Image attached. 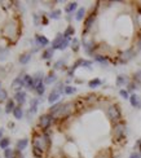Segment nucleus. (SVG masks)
<instances>
[{
    "mask_svg": "<svg viewBox=\"0 0 141 158\" xmlns=\"http://www.w3.org/2000/svg\"><path fill=\"white\" fill-rule=\"evenodd\" d=\"M74 110H75V104L74 103H66L61 106V109H60L56 114H53V117L55 118H66V117H69Z\"/></svg>",
    "mask_w": 141,
    "mask_h": 158,
    "instance_id": "nucleus-1",
    "label": "nucleus"
},
{
    "mask_svg": "<svg viewBox=\"0 0 141 158\" xmlns=\"http://www.w3.org/2000/svg\"><path fill=\"white\" fill-rule=\"evenodd\" d=\"M107 117L110 121L113 122H118L121 119V110L116 105H112L107 108Z\"/></svg>",
    "mask_w": 141,
    "mask_h": 158,
    "instance_id": "nucleus-2",
    "label": "nucleus"
},
{
    "mask_svg": "<svg viewBox=\"0 0 141 158\" xmlns=\"http://www.w3.org/2000/svg\"><path fill=\"white\" fill-rule=\"evenodd\" d=\"M64 92V89H62V84H58V87H56L55 89H53L52 92L49 93V97H48V101H49L51 104L56 103L57 100L61 97V93Z\"/></svg>",
    "mask_w": 141,
    "mask_h": 158,
    "instance_id": "nucleus-3",
    "label": "nucleus"
},
{
    "mask_svg": "<svg viewBox=\"0 0 141 158\" xmlns=\"http://www.w3.org/2000/svg\"><path fill=\"white\" fill-rule=\"evenodd\" d=\"M52 121H53V117L51 114H44L40 117V122H39V124H40V127L43 130H47L48 127L52 124Z\"/></svg>",
    "mask_w": 141,
    "mask_h": 158,
    "instance_id": "nucleus-4",
    "label": "nucleus"
},
{
    "mask_svg": "<svg viewBox=\"0 0 141 158\" xmlns=\"http://www.w3.org/2000/svg\"><path fill=\"white\" fill-rule=\"evenodd\" d=\"M124 131H126L124 123H118V124H115V127H114V135H115L116 139H119V138H122L123 136Z\"/></svg>",
    "mask_w": 141,
    "mask_h": 158,
    "instance_id": "nucleus-5",
    "label": "nucleus"
},
{
    "mask_svg": "<svg viewBox=\"0 0 141 158\" xmlns=\"http://www.w3.org/2000/svg\"><path fill=\"white\" fill-rule=\"evenodd\" d=\"M46 140H44L43 138H35V140H34V148H39V149H41V150H44L47 147H46Z\"/></svg>",
    "mask_w": 141,
    "mask_h": 158,
    "instance_id": "nucleus-6",
    "label": "nucleus"
},
{
    "mask_svg": "<svg viewBox=\"0 0 141 158\" xmlns=\"http://www.w3.org/2000/svg\"><path fill=\"white\" fill-rule=\"evenodd\" d=\"M64 39H65V37L62 34H58L57 35V38L55 40H53V43H52V48L53 49H60V47H61V44H62V41H64Z\"/></svg>",
    "mask_w": 141,
    "mask_h": 158,
    "instance_id": "nucleus-7",
    "label": "nucleus"
},
{
    "mask_svg": "<svg viewBox=\"0 0 141 158\" xmlns=\"http://www.w3.org/2000/svg\"><path fill=\"white\" fill-rule=\"evenodd\" d=\"M95 20H96V14H95V13L89 14V16L87 17V20H86V22H84V27H86V30H89V29L92 27V25H93Z\"/></svg>",
    "mask_w": 141,
    "mask_h": 158,
    "instance_id": "nucleus-8",
    "label": "nucleus"
},
{
    "mask_svg": "<svg viewBox=\"0 0 141 158\" xmlns=\"http://www.w3.org/2000/svg\"><path fill=\"white\" fill-rule=\"evenodd\" d=\"M22 87H23V83H22V79L17 78V79H14V80H13V82H12V89H14V91L20 92V89H22Z\"/></svg>",
    "mask_w": 141,
    "mask_h": 158,
    "instance_id": "nucleus-9",
    "label": "nucleus"
},
{
    "mask_svg": "<svg viewBox=\"0 0 141 158\" xmlns=\"http://www.w3.org/2000/svg\"><path fill=\"white\" fill-rule=\"evenodd\" d=\"M130 101H131V105L133 108H140L141 106V103H140V97L137 95H131L130 96Z\"/></svg>",
    "mask_w": 141,
    "mask_h": 158,
    "instance_id": "nucleus-10",
    "label": "nucleus"
},
{
    "mask_svg": "<svg viewBox=\"0 0 141 158\" xmlns=\"http://www.w3.org/2000/svg\"><path fill=\"white\" fill-rule=\"evenodd\" d=\"M133 56H135V52L132 49H127L124 53L122 55V61H128V60H131V58H133Z\"/></svg>",
    "mask_w": 141,
    "mask_h": 158,
    "instance_id": "nucleus-11",
    "label": "nucleus"
},
{
    "mask_svg": "<svg viewBox=\"0 0 141 158\" xmlns=\"http://www.w3.org/2000/svg\"><path fill=\"white\" fill-rule=\"evenodd\" d=\"M22 83H23V87H27L31 88L32 87V78L30 75H25L22 78Z\"/></svg>",
    "mask_w": 141,
    "mask_h": 158,
    "instance_id": "nucleus-12",
    "label": "nucleus"
},
{
    "mask_svg": "<svg viewBox=\"0 0 141 158\" xmlns=\"http://www.w3.org/2000/svg\"><path fill=\"white\" fill-rule=\"evenodd\" d=\"M14 99L17 100V103H20V104H23L26 101V93L25 92H17L16 93V97Z\"/></svg>",
    "mask_w": 141,
    "mask_h": 158,
    "instance_id": "nucleus-13",
    "label": "nucleus"
},
{
    "mask_svg": "<svg viewBox=\"0 0 141 158\" xmlns=\"http://www.w3.org/2000/svg\"><path fill=\"white\" fill-rule=\"evenodd\" d=\"M127 83H128L127 77L118 75V78H116V86H124V84H127Z\"/></svg>",
    "mask_w": 141,
    "mask_h": 158,
    "instance_id": "nucleus-14",
    "label": "nucleus"
},
{
    "mask_svg": "<svg viewBox=\"0 0 141 158\" xmlns=\"http://www.w3.org/2000/svg\"><path fill=\"white\" fill-rule=\"evenodd\" d=\"M30 58H31V53H23L20 57V62L21 64H27L30 61Z\"/></svg>",
    "mask_w": 141,
    "mask_h": 158,
    "instance_id": "nucleus-15",
    "label": "nucleus"
},
{
    "mask_svg": "<svg viewBox=\"0 0 141 158\" xmlns=\"http://www.w3.org/2000/svg\"><path fill=\"white\" fill-rule=\"evenodd\" d=\"M76 7H78V4L75 1H73V3H69L67 5H66V8H65V11L67 12V13H70V12H73V11H75L76 9Z\"/></svg>",
    "mask_w": 141,
    "mask_h": 158,
    "instance_id": "nucleus-16",
    "label": "nucleus"
},
{
    "mask_svg": "<svg viewBox=\"0 0 141 158\" xmlns=\"http://www.w3.org/2000/svg\"><path fill=\"white\" fill-rule=\"evenodd\" d=\"M56 79H57V77H56V75H55V74H53V73H51L49 75H48L47 78L44 79V83H46V84H51V83H53V82H55Z\"/></svg>",
    "mask_w": 141,
    "mask_h": 158,
    "instance_id": "nucleus-17",
    "label": "nucleus"
},
{
    "mask_svg": "<svg viewBox=\"0 0 141 158\" xmlns=\"http://www.w3.org/2000/svg\"><path fill=\"white\" fill-rule=\"evenodd\" d=\"M84 14H86V9H84V8H80V9H78V12H76L75 18L78 21H82L83 17H84Z\"/></svg>",
    "mask_w": 141,
    "mask_h": 158,
    "instance_id": "nucleus-18",
    "label": "nucleus"
},
{
    "mask_svg": "<svg viewBox=\"0 0 141 158\" xmlns=\"http://www.w3.org/2000/svg\"><path fill=\"white\" fill-rule=\"evenodd\" d=\"M101 84V79H98V78H96V79H92L91 82L88 83V86L91 88H96V87H98V86Z\"/></svg>",
    "mask_w": 141,
    "mask_h": 158,
    "instance_id": "nucleus-19",
    "label": "nucleus"
},
{
    "mask_svg": "<svg viewBox=\"0 0 141 158\" xmlns=\"http://www.w3.org/2000/svg\"><path fill=\"white\" fill-rule=\"evenodd\" d=\"M61 106H62V104L61 103H58V104H56V105H52V108L49 109V112H51V115H53V114H56L57 112H58L60 109H61Z\"/></svg>",
    "mask_w": 141,
    "mask_h": 158,
    "instance_id": "nucleus-20",
    "label": "nucleus"
},
{
    "mask_svg": "<svg viewBox=\"0 0 141 158\" xmlns=\"http://www.w3.org/2000/svg\"><path fill=\"white\" fill-rule=\"evenodd\" d=\"M9 56V51L7 48H0V60H5Z\"/></svg>",
    "mask_w": 141,
    "mask_h": 158,
    "instance_id": "nucleus-21",
    "label": "nucleus"
},
{
    "mask_svg": "<svg viewBox=\"0 0 141 158\" xmlns=\"http://www.w3.org/2000/svg\"><path fill=\"white\" fill-rule=\"evenodd\" d=\"M95 60H96L97 62H101L102 65H107V60H106V57H105V56L96 55V56H95Z\"/></svg>",
    "mask_w": 141,
    "mask_h": 158,
    "instance_id": "nucleus-22",
    "label": "nucleus"
},
{
    "mask_svg": "<svg viewBox=\"0 0 141 158\" xmlns=\"http://www.w3.org/2000/svg\"><path fill=\"white\" fill-rule=\"evenodd\" d=\"M52 56H53V48H48L46 52L43 53V58L44 60H49V58H52Z\"/></svg>",
    "mask_w": 141,
    "mask_h": 158,
    "instance_id": "nucleus-23",
    "label": "nucleus"
},
{
    "mask_svg": "<svg viewBox=\"0 0 141 158\" xmlns=\"http://www.w3.org/2000/svg\"><path fill=\"white\" fill-rule=\"evenodd\" d=\"M14 109H16V108H14V103H13L12 100H9V101L7 103V106H5V112H7V113H11V112H13Z\"/></svg>",
    "mask_w": 141,
    "mask_h": 158,
    "instance_id": "nucleus-24",
    "label": "nucleus"
},
{
    "mask_svg": "<svg viewBox=\"0 0 141 158\" xmlns=\"http://www.w3.org/2000/svg\"><path fill=\"white\" fill-rule=\"evenodd\" d=\"M36 40H38V43L40 44V46H43V47H46L47 44L49 43L47 38H46V37H41V35H40V37H38V38H36Z\"/></svg>",
    "mask_w": 141,
    "mask_h": 158,
    "instance_id": "nucleus-25",
    "label": "nucleus"
},
{
    "mask_svg": "<svg viewBox=\"0 0 141 158\" xmlns=\"http://www.w3.org/2000/svg\"><path fill=\"white\" fill-rule=\"evenodd\" d=\"M13 114H14V117H16L17 119H21L23 117V112H22V109H21V108H16V109H14Z\"/></svg>",
    "mask_w": 141,
    "mask_h": 158,
    "instance_id": "nucleus-26",
    "label": "nucleus"
},
{
    "mask_svg": "<svg viewBox=\"0 0 141 158\" xmlns=\"http://www.w3.org/2000/svg\"><path fill=\"white\" fill-rule=\"evenodd\" d=\"M26 147H27V140L23 139V140H20L18 143H17V149H25Z\"/></svg>",
    "mask_w": 141,
    "mask_h": 158,
    "instance_id": "nucleus-27",
    "label": "nucleus"
},
{
    "mask_svg": "<svg viewBox=\"0 0 141 158\" xmlns=\"http://www.w3.org/2000/svg\"><path fill=\"white\" fill-rule=\"evenodd\" d=\"M64 92L66 95H73V93H75L76 92V88L75 87H70V86H67V87H65L64 88Z\"/></svg>",
    "mask_w": 141,
    "mask_h": 158,
    "instance_id": "nucleus-28",
    "label": "nucleus"
},
{
    "mask_svg": "<svg viewBox=\"0 0 141 158\" xmlns=\"http://www.w3.org/2000/svg\"><path fill=\"white\" fill-rule=\"evenodd\" d=\"M38 104H39V100H38V99H32V101H31V110H30V112H31V113H35V112H36Z\"/></svg>",
    "mask_w": 141,
    "mask_h": 158,
    "instance_id": "nucleus-29",
    "label": "nucleus"
},
{
    "mask_svg": "<svg viewBox=\"0 0 141 158\" xmlns=\"http://www.w3.org/2000/svg\"><path fill=\"white\" fill-rule=\"evenodd\" d=\"M74 34V27H71V26H69L67 29H66V31L64 32V37L65 38H70V35Z\"/></svg>",
    "mask_w": 141,
    "mask_h": 158,
    "instance_id": "nucleus-30",
    "label": "nucleus"
},
{
    "mask_svg": "<svg viewBox=\"0 0 141 158\" xmlns=\"http://www.w3.org/2000/svg\"><path fill=\"white\" fill-rule=\"evenodd\" d=\"M8 145H9V140L8 139H1V141H0V148L8 149Z\"/></svg>",
    "mask_w": 141,
    "mask_h": 158,
    "instance_id": "nucleus-31",
    "label": "nucleus"
},
{
    "mask_svg": "<svg viewBox=\"0 0 141 158\" xmlns=\"http://www.w3.org/2000/svg\"><path fill=\"white\" fill-rule=\"evenodd\" d=\"M60 16H61V11L60 9H56V11H53L52 13H51V18L57 20V18H60Z\"/></svg>",
    "mask_w": 141,
    "mask_h": 158,
    "instance_id": "nucleus-32",
    "label": "nucleus"
},
{
    "mask_svg": "<svg viewBox=\"0 0 141 158\" xmlns=\"http://www.w3.org/2000/svg\"><path fill=\"white\" fill-rule=\"evenodd\" d=\"M69 41H70V38H65L64 41H62V44H61V47H60V49L64 51V49L66 48V47L69 46Z\"/></svg>",
    "mask_w": 141,
    "mask_h": 158,
    "instance_id": "nucleus-33",
    "label": "nucleus"
},
{
    "mask_svg": "<svg viewBox=\"0 0 141 158\" xmlns=\"http://www.w3.org/2000/svg\"><path fill=\"white\" fill-rule=\"evenodd\" d=\"M35 91H36L38 95H43V93H44V84H43V83H40V84H39L38 87H36V89H35Z\"/></svg>",
    "mask_w": 141,
    "mask_h": 158,
    "instance_id": "nucleus-34",
    "label": "nucleus"
},
{
    "mask_svg": "<svg viewBox=\"0 0 141 158\" xmlns=\"http://www.w3.org/2000/svg\"><path fill=\"white\" fill-rule=\"evenodd\" d=\"M71 47H73V51L74 52H76L78 49H79V41H78L76 39L73 40V44H71Z\"/></svg>",
    "mask_w": 141,
    "mask_h": 158,
    "instance_id": "nucleus-35",
    "label": "nucleus"
},
{
    "mask_svg": "<svg viewBox=\"0 0 141 158\" xmlns=\"http://www.w3.org/2000/svg\"><path fill=\"white\" fill-rule=\"evenodd\" d=\"M133 78H135V80H136V82H141V69L137 70L136 73H135Z\"/></svg>",
    "mask_w": 141,
    "mask_h": 158,
    "instance_id": "nucleus-36",
    "label": "nucleus"
},
{
    "mask_svg": "<svg viewBox=\"0 0 141 158\" xmlns=\"http://www.w3.org/2000/svg\"><path fill=\"white\" fill-rule=\"evenodd\" d=\"M119 93H121V96L123 97V99H126V100L130 99V96H128V91H126V89H121Z\"/></svg>",
    "mask_w": 141,
    "mask_h": 158,
    "instance_id": "nucleus-37",
    "label": "nucleus"
},
{
    "mask_svg": "<svg viewBox=\"0 0 141 158\" xmlns=\"http://www.w3.org/2000/svg\"><path fill=\"white\" fill-rule=\"evenodd\" d=\"M64 64H65V62H64V60H60V61H57L56 64H55V69H57V70H58V69H61V67L64 66Z\"/></svg>",
    "mask_w": 141,
    "mask_h": 158,
    "instance_id": "nucleus-38",
    "label": "nucleus"
},
{
    "mask_svg": "<svg viewBox=\"0 0 141 158\" xmlns=\"http://www.w3.org/2000/svg\"><path fill=\"white\" fill-rule=\"evenodd\" d=\"M34 154L36 157H41V156H43V150L39 149V148H34Z\"/></svg>",
    "mask_w": 141,
    "mask_h": 158,
    "instance_id": "nucleus-39",
    "label": "nucleus"
},
{
    "mask_svg": "<svg viewBox=\"0 0 141 158\" xmlns=\"http://www.w3.org/2000/svg\"><path fill=\"white\" fill-rule=\"evenodd\" d=\"M4 156H5V158H12V157H13V152H12L11 149H5Z\"/></svg>",
    "mask_w": 141,
    "mask_h": 158,
    "instance_id": "nucleus-40",
    "label": "nucleus"
},
{
    "mask_svg": "<svg viewBox=\"0 0 141 158\" xmlns=\"http://www.w3.org/2000/svg\"><path fill=\"white\" fill-rule=\"evenodd\" d=\"M7 99V92L4 89H0V100H5Z\"/></svg>",
    "mask_w": 141,
    "mask_h": 158,
    "instance_id": "nucleus-41",
    "label": "nucleus"
},
{
    "mask_svg": "<svg viewBox=\"0 0 141 158\" xmlns=\"http://www.w3.org/2000/svg\"><path fill=\"white\" fill-rule=\"evenodd\" d=\"M133 89H136V84H135V83H128V89L127 91H133Z\"/></svg>",
    "mask_w": 141,
    "mask_h": 158,
    "instance_id": "nucleus-42",
    "label": "nucleus"
},
{
    "mask_svg": "<svg viewBox=\"0 0 141 158\" xmlns=\"http://www.w3.org/2000/svg\"><path fill=\"white\" fill-rule=\"evenodd\" d=\"M83 66H86V67H88V69H91V62L89 61H83Z\"/></svg>",
    "mask_w": 141,
    "mask_h": 158,
    "instance_id": "nucleus-43",
    "label": "nucleus"
},
{
    "mask_svg": "<svg viewBox=\"0 0 141 158\" xmlns=\"http://www.w3.org/2000/svg\"><path fill=\"white\" fill-rule=\"evenodd\" d=\"M130 158H141V156L139 153H136V152H135V153H132L131 156H130Z\"/></svg>",
    "mask_w": 141,
    "mask_h": 158,
    "instance_id": "nucleus-44",
    "label": "nucleus"
},
{
    "mask_svg": "<svg viewBox=\"0 0 141 158\" xmlns=\"http://www.w3.org/2000/svg\"><path fill=\"white\" fill-rule=\"evenodd\" d=\"M137 47H139V49L141 51V39L139 40V43H137Z\"/></svg>",
    "mask_w": 141,
    "mask_h": 158,
    "instance_id": "nucleus-45",
    "label": "nucleus"
},
{
    "mask_svg": "<svg viewBox=\"0 0 141 158\" xmlns=\"http://www.w3.org/2000/svg\"><path fill=\"white\" fill-rule=\"evenodd\" d=\"M136 147H140V148H141V140H139V141H137V144H136Z\"/></svg>",
    "mask_w": 141,
    "mask_h": 158,
    "instance_id": "nucleus-46",
    "label": "nucleus"
},
{
    "mask_svg": "<svg viewBox=\"0 0 141 158\" xmlns=\"http://www.w3.org/2000/svg\"><path fill=\"white\" fill-rule=\"evenodd\" d=\"M1 136H3V130H0V139H1Z\"/></svg>",
    "mask_w": 141,
    "mask_h": 158,
    "instance_id": "nucleus-47",
    "label": "nucleus"
},
{
    "mask_svg": "<svg viewBox=\"0 0 141 158\" xmlns=\"http://www.w3.org/2000/svg\"><path fill=\"white\" fill-rule=\"evenodd\" d=\"M0 87H1V83H0Z\"/></svg>",
    "mask_w": 141,
    "mask_h": 158,
    "instance_id": "nucleus-48",
    "label": "nucleus"
},
{
    "mask_svg": "<svg viewBox=\"0 0 141 158\" xmlns=\"http://www.w3.org/2000/svg\"><path fill=\"white\" fill-rule=\"evenodd\" d=\"M100 158H105V157H100Z\"/></svg>",
    "mask_w": 141,
    "mask_h": 158,
    "instance_id": "nucleus-49",
    "label": "nucleus"
}]
</instances>
